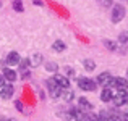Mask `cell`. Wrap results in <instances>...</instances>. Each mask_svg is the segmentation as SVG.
<instances>
[{
    "mask_svg": "<svg viewBox=\"0 0 128 121\" xmlns=\"http://www.w3.org/2000/svg\"><path fill=\"white\" fill-rule=\"evenodd\" d=\"M13 92H15V87H13L12 82H6L3 84L2 87H0V97H2L3 100H8L13 97Z\"/></svg>",
    "mask_w": 128,
    "mask_h": 121,
    "instance_id": "277c9868",
    "label": "cell"
},
{
    "mask_svg": "<svg viewBox=\"0 0 128 121\" xmlns=\"http://www.w3.org/2000/svg\"><path fill=\"white\" fill-rule=\"evenodd\" d=\"M84 69L86 71H94L96 69V63H94V60H91V58H88V60H84Z\"/></svg>",
    "mask_w": 128,
    "mask_h": 121,
    "instance_id": "e0dca14e",
    "label": "cell"
},
{
    "mask_svg": "<svg viewBox=\"0 0 128 121\" xmlns=\"http://www.w3.org/2000/svg\"><path fill=\"white\" fill-rule=\"evenodd\" d=\"M123 18H125V8H123L122 5H115L114 10H112V21L118 23V21H122Z\"/></svg>",
    "mask_w": 128,
    "mask_h": 121,
    "instance_id": "5b68a950",
    "label": "cell"
},
{
    "mask_svg": "<svg viewBox=\"0 0 128 121\" xmlns=\"http://www.w3.org/2000/svg\"><path fill=\"white\" fill-rule=\"evenodd\" d=\"M126 74H128V71H126Z\"/></svg>",
    "mask_w": 128,
    "mask_h": 121,
    "instance_id": "f546056e",
    "label": "cell"
},
{
    "mask_svg": "<svg viewBox=\"0 0 128 121\" xmlns=\"http://www.w3.org/2000/svg\"><path fill=\"white\" fill-rule=\"evenodd\" d=\"M104 44H106V47H107L109 50H115V49H117V45H115L114 42H110V40H104Z\"/></svg>",
    "mask_w": 128,
    "mask_h": 121,
    "instance_id": "44dd1931",
    "label": "cell"
},
{
    "mask_svg": "<svg viewBox=\"0 0 128 121\" xmlns=\"http://www.w3.org/2000/svg\"><path fill=\"white\" fill-rule=\"evenodd\" d=\"M123 121H128V113H125V115H123Z\"/></svg>",
    "mask_w": 128,
    "mask_h": 121,
    "instance_id": "4316f807",
    "label": "cell"
},
{
    "mask_svg": "<svg viewBox=\"0 0 128 121\" xmlns=\"http://www.w3.org/2000/svg\"><path fill=\"white\" fill-rule=\"evenodd\" d=\"M13 8H15L16 11L21 13L23 11V3H21V0H15V2H13Z\"/></svg>",
    "mask_w": 128,
    "mask_h": 121,
    "instance_id": "d6986e66",
    "label": "cell"
},
{
    "mask_svg": "<svg viewBox=\"0 0 128 121\" xmlns=\"http://www.w3.org/2000/svg\"><path fill=\"white\" fill-rule=\"evenodd\" d=\"M3 84H5V78H3V76H2V73H0V87H2Z\"/></svg>",
    "mask_w": 128,
    "mask_h": 121,
    "instance_id": "484cf974",
    "label": "cell"
},
{
    "mask_svg": "<svg viewBox=\"0 0 128 121\" xmlns=\"http://www.w3.org/2000/svg\"><path fill=\"white\" fill-rule=\"evenodd\" d=\"M83 118H84V115H83V112L78 110V108H73L66 113V121H81Z\"/></svg>",
    "mask_w": 128,
    "mask_h": 121,
    "instance_id": "52a82bcc",
    "label": "cell"
},
{
    "mask_svg": "<svg viewBox=\"0 0 128 121\" xmlns=\"http://www.w3.org/2000/svg\"><path fill=\"white\" fill-rule=\"evenodd\" d=\"M15 105H16V108H18L20 112H23V105H21V102H20V100H16V102H15Z\"/></svg>",
    "mask_w": 128,
    "mask_h": 121,
    "instance_id": "cb8c5ba5",
    "label": "cell"
},
{
    "mask_svg": "<svg viewBox=\"0 0 128 121\" xmlns=\"http://www.w3.org/2000/svg\"><path fill=\"white\" fill-rule=\"evenodd\" d=\"M60 97H62L65 102H72L73 97H75V94H73V90H70V87H68V89H63L62 90V95H60Z\"/></svg>",
    "mask_w": 128,
    "mask_h": 121,
    "instance_id": "5bb4252c",
    "label": "cell"
},
{
    "mask_svg": "<svg viewBox=\"0 0 128 121\" xmlns=\"http://www.w3.org/2000/svg\"><path fill=\"white\" fill-rule=\"evenodd\" d=\"M112 102H114L115 107H122V105H125V103H128V92L126 90H118L117 94H114Z\"/></svg>",
    "mask_w": 128,
    "mask_h": 121,
    "instance_id": "3957f363",
    "label": "cell"
},
{
    "mask_svg": "<svg viewBox=\"0 0 128 121\" xmlns=\"http://www.w3.org/2000/svg\"><path fill=\"white\" fill-rule=\"evenodd\" d=\"M29 65H31V63H29L28 58H24V60H21V61H20V66H21V69H26Z\"/></svg>",
    "mask_w": 128,
    "mask_h": 121,
    "instance_id": "7402d4cb",
    "label": "cell"
},
{
    "mask_svg": "<svg viewBox=\"0 0 128 121\" xmlns=\"http://www.w3.org/2000/svg\"><path fill=\"white\" fill-rule=\"evenodd\" d=\"M112 99H114L112 89H110V87H104V90L100 92V100L107 103V102H112Z\"/></svg>",
    "mask_w": 128,
    "mask_h": 121,
    "instance_id": "7c38bea8",
    "label": "cell"
},
{
    "mask_svg": "<svg viewBox=\"0 0 128 121\" xmlns=\"http://www.w3.org/2000/svg\"><path fill=\"white\" fill-rule=\"evenodd\" d=\"M78 105H80V110H86V112L92 110V103H91L89 100L86 99V97H80V100H78Z\"/></svg>",
    "mask_w": 128,
    "mask_h": 121,
    "instance_id": "4fadbf2b",
    "label": "cell"
},
{
    "mask_svg": "<svg viewBox=\"0 0 128 121\" xmlns=\"http://www.w3.org/2000/svg\"><path fill=\"white\" fill-rule=\"evenodd\" d=\"M54 81H55L62 89H68L70 87V79L63 74H54Z\"/></svg>",
    "mask_w": 128,
    "mask_h": 121,
    "instance_id": "30bf717a",
    "label": "cell"
},
{
    "mask_svg": "<svg viewBox=\"0 0 128 121\" xmlns=\"http://www.w3.org/2000/svg\"><path fill=\"white\" fill-rule=\"evenodd\" d=\"M46 69L49 73H57V71H58V65H57V63L49 61V63H46Z\"/></svg>",
    "mask_w": 128,
    "mask_h": 121,
    "instance_id": "ac0fdd59",
    "label": "cell"
},
{
    "mask_svg": "<svg viewBox=\"0 0 128 121\" xmlns=\"http://www.w3.org/2000/svg\"><path fill=\"white\" fill-rule=\"evenodd\" d=\"M118 40L122 44H128V31H125V32H122V34L118 36Z\"/></svg>",
    "mask_w": 128,
    "mask_h": 121,
    "instance_id": "ffe728a7",
    "label": "cell"
},
{
    "mask_svg": "<svg viewBox=\"0 0 128 121\" xmlns=\"http://www.w3.org/2000/svg\"><path fill=\"white\" fill-rule=\"evenodd\" d=\"M46 84H47V89H49V94H50V97H52V99H58V97L62 95V90L63 89L55 82V81H54V78L47 79Z\"/></svg>",
    "mask_w": 128,
    "mask_h": 121,
    "instance_id": "6da1fadb",
    "label": "cell"
},
{
    "mask_svg": "<svg viewBox=\"0 0 128 121\" xmlns=\"http://www.w3.org/2000/svg\"><path fill=\"white\" fill-rule=\"evenodd\" d=\"M2 76L5 78V81H8V82H15V81L18 79V74H16V71H15V69H12V68H3Z\"/></svg>",
    "mask_w": 128,
    "mask_h": 121,
    "instance_id": "ba28073f",
    "label": "cell"
},
{
    "mask_svg": "<svg viewBox=\"0 0 128 121\" xmlns=\"http://www.w3.org/2000/svg\"><path fill=\"white\" fill-rule=\"evenodd\" d=\"M110 86L115 87L117 90H126L128 81L125 78H112V81H110Z\"/></svg>",
    "mask_w": 128,
    "mask_h": 121,
    "instance_id": "8992f818",
    "label": "cell"
},
{
    "mask_svg": "<svg viewBox=\"0 0 128 121\" xmlns=\"http://www.w3.org/2000/svg\"><path fill=\"white\" fill-rule=\"evenodd\" d=\"M110 81H112V74L109 71H104L97 76V84H100V86H109Z\"/></svg>",
    "mask_w": 128,
    "mask_h": 121,
    "instance_id": "8fae6325",
    "label": "cell"
},
{
    "mask_svg": "<svg viewBox=\"0 0 128 121\" xmlns=\"http://www.w3.org/2000/svg\"><path fill=\"white\" fill-rule=\"evenodd\" d=\"M21 76H23V79H28L29 76H31V73L28 71V69H23V73H21Z\"/></svg>",
    "mask_w": 128,
    "mask_h": 121,
    "instance_id": "603a6c76",
    "label": "cell"
},
{
    "mask_svg": "<svg viewBox=\"0 0 128 121\" xmlns=\"http://www.w3.org/2000/svg\"><path fill=\"white\" fill-rule=\"evenodd\" d=\"M107 121H123V120H120L118 116H110V118L107 120Z\"/></svg>",
    "mask_w": 128,
    "mask_h": 121,
    "instance_id": "d4e9b609",
    "label": "cell"
},
{
    "mask_svg": "<svg viewBox=\"0 0 128 121\" xmlns=\"http://www.w3.org/2000/svg\"><path fill=\"white\" fill-rule=\"evenodd\" d=\"M52 49H54V52H63V50L66 49V45H65V42L63 40H55V42L52 44Z\"/></svg>",
    "mask_w": 128,
    "mask_h": 121,
    "instance_id": "9a60e30c",
    "label": "cell"
},
{
    "mask_svg": "<svg viewBox=\"0 0 128 121\" xmlns=\"http://www.w3.org/2000/svg\"><path fill=\"white\" fill-rule=\"evenodd\" d=\"M96 86L97 82L89 78H80L78 79V87L81 90H86V92H92V90H96Z\"/></svg>",
    "mask_w": 128,
    "mask_h": 121,
    "instance_id": "7a4b0ae2",
    "label": "cell"
},
{
    "mask_svg": "<svg viewBox=\"0 0 128 121\" xmlns=\"http://www.w3.org/2000/svg\"><path fill=\"white\" fill-rule=\"evenodd\" d=\"M20 61H21V57H20L18 52H10L8 53V57H6V65L16 66V65H20Z\"/></svg>",
    "mask_w": 128,
    "mask_h": 121,
    "instance_id": "9c48e42d",
    "label": "cell"
},
{
    "mask_svg": "<svg viewBox=\"0 0 128 121\" xmlns=\"http://www.w3.org/2000/svg\"><path fill=\"white\" fill-rule=\"evenodd\" d=\"M29 63H31V66H39L42 63V55L41 53H36V55H32V58L29 60Z\"/></svg>",
    "mask_w": 128,
    "mask_h": 121,
    "instance_id": "2e32d148",
    "label": "cell"
},
{
    "mask_svg": "<svg viewBox=\"0 0 128 121\" xmlns=\"http://www.w3.org/2000/svg\"><path fill=\"white\" fill-rule=\"evenodd\" d=\"M6 121H16V120H6Z\"/></svg>",
    "mask_w": 128,
    "mask_h": 121,
    "instance_id": "f1b7e54d",
    "label": "cell"
},
{
    "mask_svg": "<svg viewBox=\"0 0 128 121\" xmlns=\"http://www.w3.org/2000/svg\"><path fill=\"white\" fill-rule=\"evenodd\" d=\"M81 121H91V120H89V118H88V116H84V118H83Z\"/></svg>",
    "mask_w": 128,
    "mask_h": 121,
    "instance_id": "83f0119b",
    "label": "cell"
}]
</instances>
